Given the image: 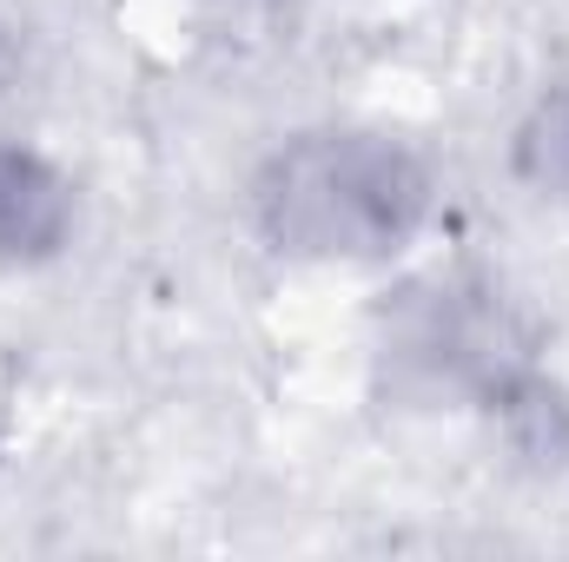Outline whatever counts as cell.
<instances>
[{"mask_svg": "<svg viewBox=\"0 0 569 562\" xmlns=\"http://www.w3.org/2000/svg\"><path fill=\"white\" fill-rule=\"evenodd\" d=\"M80 232V185L40 145L0 140V272L53 265Z\"/></svg>", "mask_w": 569, "mask_h": 562, "instance_id": "3957f363", "label": "cell"}, {"mask_svg": "<svg viewBox=\"0 0 569 562\" xmlns=\"http://www.w3.org/2000/svg\"><path fill=\"white\" fill-rule=\"evenodd\" d=\"M385 378L405 404L537 411L530 331L490 279H425L385 311Z\"/></svg>", "mask_w": 569, "mask_h": 562, "instance_id": "7a4b0ae2", "label": "cell"}, {"mask_svg": "<svg viewBox=\"0 0 569 562\" xmlns=\"http://www.w3.org/2000/svg\"><path fill=\"white\" fill-rule=\"evenodd\" d=\"M246 212L279 259L391 265L437 219V172L385 127H305L252 165Z\"/></svg>", "mask_w": 569, "mask_h": 562, "instance_id": "6da1fadb", "label": "cell"}, {"mask_svg": "<svg viewBox=\"0 0 569 562\" xmlns=\"http://www.w3.org/2000/svg\"><path fill=\"white\" fill-rule=\"evenodd\" d=\"M13 80H20V27L0 13V93H7Z\"/></svg>", "mask_w": 569, "mask_h": 562, "instance_id": "5b68a950", "label": "cell"}, {"mask_svg": "<svg viewBox=\"0 0 569 562\" xmlns=\"http://www.w3.org/2000/svg\"><path fill=\"white\" fill-rule=\"evenodd\" d=\"M510 179L543 205H569V80L543 87L510 127Z\"/></svg>", "mask_w": 569, "mask_h": 562, "instance_id": "277c9868", "label": "cell"}]
</instances>
